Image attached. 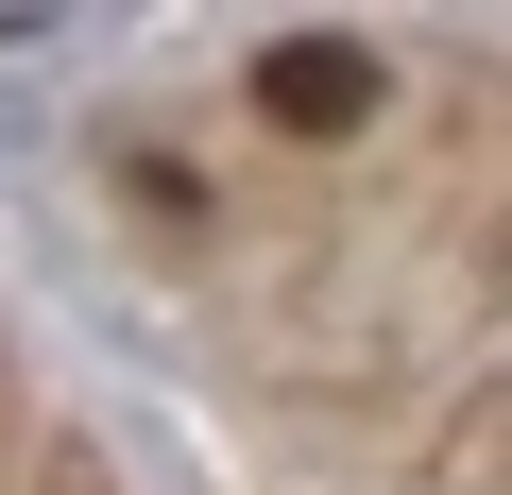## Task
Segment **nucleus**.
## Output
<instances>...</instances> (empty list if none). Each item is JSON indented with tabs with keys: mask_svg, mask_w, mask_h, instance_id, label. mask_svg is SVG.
Segmentation results:
<instances>
[{
	"mask_svg": "<svg viewBox=\"0 0 512 495\" xmlns=\"http://www.w3.org/2000/svg\"><path fill=\"white\" fill-rule=\"evenodd\" d=\"M256 120H274V137H359V120H376V52H359V35L256 52Z\"/></svg>",
	"mask_w": 512,
	"mask_h": 495,
	"instance_id": "nucleus-1",
	"label": "nucleus"
}]
</instances>
